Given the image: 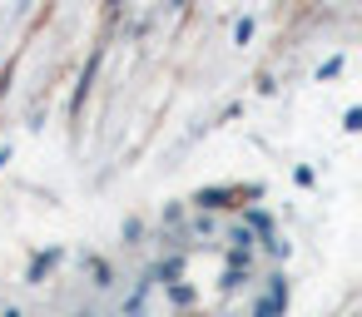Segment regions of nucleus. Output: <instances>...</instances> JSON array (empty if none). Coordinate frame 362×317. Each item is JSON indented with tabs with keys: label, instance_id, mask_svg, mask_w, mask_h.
Wrapping results in <instances>:
<instances>
[{
	"label": "nucleus",
	"instance_id": "f257e3e1",
	"mask_svg": "<svg viewBox=\"0 0 362 317\" xmlns=\"http://www.w3.org/2000/svg\"><path fill=\"white\" fill-rule=\"evenodd\" d=\"M55 263H60V248H50V253H40V258L30 263V277H40V273H45V268H55Z\"/></svg>",
	"mask_w": 362,
	"mask_h": 317
},
{
	"label": "nucleus",
	"instance_id": "f03ea898",
	"mask_svg": "<svg viewBox=\"0 0 362 317\" xmlns=\"http://www.w3.org/2000/svg\"><path fill=\"white\" fill-rule=\"evenodd\" d=\"M6 317H25V312H6Z\"/></svg>",
	"mask_w": 362,
	"mask_h": 317
}]
</instances>
